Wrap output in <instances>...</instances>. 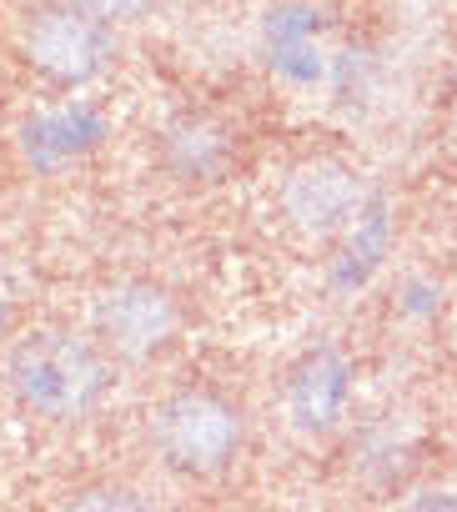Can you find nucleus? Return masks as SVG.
Masks as SVG:
<instances>
[{
  "label": "nucleus",
  "mask_w": 457,
  "mask_h": 512,
  "mask_svg": "<svg viewBox=\"0 0 457 512\" xmlns=\"http://www.w3.org/2000/svg\"><path fill=\"white\" fill-rule=\"evenodd\" d=\"M181 332V302L151 277H121L96 297L91 337L111 352V362H151Z\"/></svg>",
  "instance_id": "obj_3"
},
{
  "label": "nucleus",
  "mask_w": 457,
  "mask_h": 512,
  "mask_svg": "<svg viewBox=\"0 0 457 512\" xmlns=\"http://www.w3.org/2000/svg\"><path fill=\"white\" fill-rule=\"evenodd\" d=\"M61 512H156L146 492L126 487V482H96V487H81L76 497H66Z\"/></svg>",
  "instance_id": "obj_9"
},
{
  "label": "nucleus",
  "mask_w": 457,
  "mask_h": 512,
  "mask_svg": "<svg viewBox=\"0 0 457 512\" xmlns=\"http://www.w3.org/2000/svg\"><path fill=\"white\" fill-rule=\"evenodd\" d=\"M21 51L56 86H86L116 61V31L106 21L66 6V0H56V6H46L26 21Z\"/></svg>",
  "instance_id": "obj_5"
},
{
  "label": "nucleus",
  "mask_w": 457,
  "mask_h": 512,
  "mask_svg": "<svg viewBox=\"0 0 457 512\" xmlns=\"http://www.w3.org/2000/svg\"><path fill=\"white\" fill-rule=\"evenodd\" d=\"M66 6H76V11H86V16L116 26V21H136V16H146L156 0H66Z\"/></svg>",
  "instance_id": "obj_10"
},
{
  "label": "nucleus",
  "mask_w": 457,
  "mask_h": 512,
  "mask_svg": "<svg viewBox=\"0 0 457 512\" xmlns=\"http://www.w3.org/2000/svg\"><path fill=\"white\" fill-rule=\"evenodd\" d=\"M161 151H166V166L181 181H216L226 166H232V136H226L216 121H206V116L176 121L166 131Z\"/></svg>",
  "instance_id": "obj_6"
},
{
  "label": "nucleus",
  "mask_w": 457,
  "mask_h": 512,
  "mask_svg": "<svg viewBox=\"0 0 457 512\" xmlns=\"http://www.w3.org/2000/svg\"><path fill=\"white\" fill-rule=\"evenodd\" d=\"M6 387L21 412L41 422H81L111 392V352L96 337L41 327L26 332L6 357Z\"/></svg>",
  "instance_id": "obj_1"
},
{
  "label": "nucleus",
  "mask_w": 457,
  "mask_h": 512,
  "mask_svg": "<svg viewBox=\"0 0 457 512\" xmlns=\"http://www.w3.org/2000/svg\"><path fill=\"white\" fill-rule=\"evenodd\" d=\"M312 31H317V11L312 6H282L272 11V41H277V66L297 81H312L322 71L317 51H312Z\"/></svg>",
  "instance_id": "obj_8"
},
{
  "label": "nucleus",
  "mask_w": 457,
  "mask_h": 512,
  "mask_svg": "<svg viewBox=\"0 0 457 512\" xmlns=\"http://www.w3.org/2000/svg\"><path fill=\"white\" fill-rule=\"evenodd\" d=\"M151 442L171 472L221 477L247 447V417L216 387H176L151 412Z\"/></svg>",
  "instance_id": "obj_2"
},
{
  "label": "nucleus",
  "mask_w": 457,
  "mask_h": 512,
  "mask_svg": "<svg viewBox=\"0 0 457 512\" xmlns=\"http://www.w3.org/2000/svg\"><path fill=\"white\" fill-rule=\"evenodd\" d=\"M342 397H347V367L337 357H312L307 372L292 382V407H297V422L302 427H332L337 412H342Z\"/></svg>",
  "instance_id": "obj_7"
},
{
  "label": "nucleus",
  "mask_w": 457,
  "mask_h": 512,
  "mask_svg": "<svg viewBox=\"0 0 457 512\" xmlns=\"http://www.w3.org/2000/svg\"><path fill=\"white\" fill-rule=\"evenodd\" d=\"M282 216L297 236L332 241V236L362 226V216H372L367 181L357 176V166H347L337 156H307L282 176Z\"/></svg>",
  "instance_id": "obj_4"
}]
</instances>
